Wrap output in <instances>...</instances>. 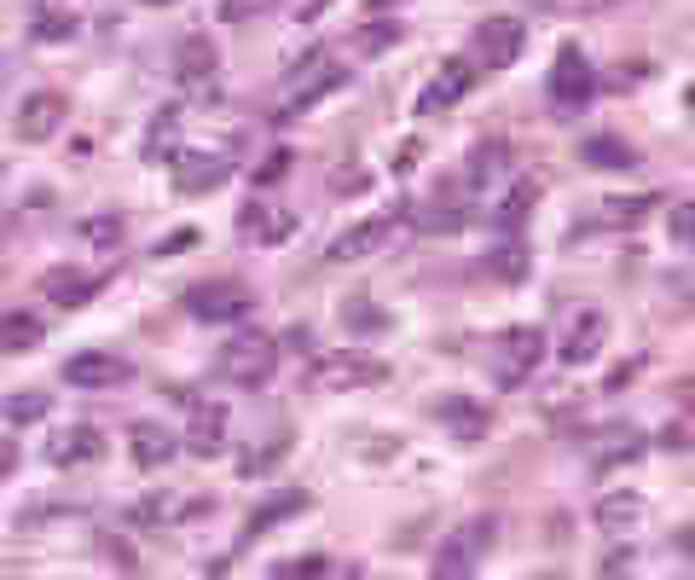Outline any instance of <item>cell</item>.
<instances>
[{
	"label": "cell",
	"mask_w": 695,
	"mask_h": 580,
	"mask_svg": "<svg viewBox=\"0 0 695 580\" xmlns=\"http://www.w3.org/2000/svg\"><path fill=\"white\" fill-rule=\"evenodd\" d=\"M285 174H290V151H273V157L255 169V186H278Z\"/></svg>",
	"instance_id": "cell-41"
},
{
	"label": "cell",
	"mask_w": 695,
	"mask_h": 580,
	"mask_svg": "<svg viewBox=\"0 0 695 580\" xmlns=\"http://www.w3.org/2000/svg\"><path fill=\"white\" fill-rule=\"evenodd\" d=\"M435 418H441L463 447L487 436V407H481L476 395H458V389H452V395H441V400H435Z\"/></svg>",
	"instance_id": "cell-15"
},
{
	"label": "cell",
	"mask_w": 695,
	"mask_h": 580,
	"mask_svg": "<svg viewBox=\"0 0 695 580\" xmlns=\"http://www.w3.org/2000/svg\"><path fill=\"white\" fill-rule=\"evenodd\" d=\"M249 308H255V296L238 279H209V285L186 291V314L203 319V325H232V319H244Z\"/></svg>",
	"instance_id": "cell-4"
},
{
	"label": "cell",
	"mask_w": 695,
	"mask_h": 580,
	"mask_svg": "<svg viewBox=\"0 0 695 580\" xmlns=\"http://www.w3.org/2000/svg\"><path fill=\"white\" fill-rule=\"evenodd\" d=\"M499 174H510V145L504 140H481L470 151V169H463V181L470 186H487V181H499Z\"/></svg>",
	"instance_id": "cell-24"
},
{
	"label": "cell",
	"mask_w": 695,
	"mask_h": 580,
	"mask_svg": "<svg viewBox=\"0 0 695 580\" xmlns=\"http://www.w3.org/2000/svg\"><path fill=\"white\" fill-rule=\"evenodd\" d=\"M377 384H389V366L366 360V355H330V360L314 366V389H330V395H343V389H377Z\"/></svg>",
	"instance_id": "cell-9"
},
{
	"label": "cell",
	"mask_w": 695,
	"mask_h": 580,
	"mask_svg": "<svg viewBox=\"0 0 695 580\" xmlns=\"http://www.w3.org/2000/svg\"><path fill=\"white\" fill-rule=\"evenodd\" d=\"M395 238H400V221L377 215V221H359V226H348V233H337L325 256L330 262H366V256H377V250H389Z\"/></svg>",
	"instance_id": "cell-10"
},
{
	"label": "cell",
	"mask_w": 695,
	"mask_h": 580,
	"mask_svg": "<svg viewBox=\"0 0 695 580\" xmlns=\"http://www.w3.org/2000/svg\"><path fill=\"white\" fill-rule=\"evenodd\" d=\"M343 82H348V70L325 59L319 70H307V75H301V82H290V99H285V111H278V122H296L301 111H314V105H319V99H330V93H337Z\"/></svg>",
	"instance_id": "cell-14"
},
{
	"label": "cell",
	"mask_w": 695,
	"mask_h": 580,
	"mask_svg": "<svg viewBox=\"0 0 695 580\" xmlns=\"http://www.w3.org/2000/svg\"><path fill=\"white\" fill-rule=\"evenodd\" d=\"M395 41H400V23L395 18H377V23H366V30L354 35L359 53H382V47H395Z\"/></svg>",
	"instance_id": "cell-32"
},
{
	"label": "cell",
	"mask_w": 695,
	"mask_h": 580,
	"mask_svg": "<svg viewBox=\"0 0 695 580\" xmlns=\"http://www.w3.org/2000/svg\"><path fill=\"white\" fill-rule=\"evenodd\" d=\"M75 35V18L59 12V7H41L35 12V41H70Z\"/></svg>",
	"instance_id": "cell-33"
},
{
	"label": "cell",
	"mask_w": 695,
	"mask_h": 580,
	"mask_svg": "<svg viewBox=\"0 0 695 580\" xmlns=\"http://www.w3.org/2000/svg\"><path fill=\"white\" fill-rule=\"evenodd\" d=\"M232 174V163L221 157V151H180V157L168 163V181L174 192H186V197H203V192H215L221 181Z\"/></svg>",
	"instance_id": "cell-11"
},
{
	"label": "cell",
	"mask_w": 695,
	"mask_h": 580,
	"mask_svg": "<svg viewBox=\"0 0 695 580\" xmlns=\"http://www.w3.org/2000/svg\"><path fill=\"white\" fill-rule=\"evenodd\" d=\"M35 418H47V395L41 389H12L7 395V424L23 430V424H35Z\"/></svg>",
	"instance_id": "cell-31"
},
{
	"label": "cell",
	"mask_w": 695,
	"mask_h": 580,
	"mask_svg": "<svg viewBox=\"0 0 695 580\" xmlns=\"http://www.w3.org/2000/svg\"><path fill=\"white\" fill-rule=\"evenodd\" d=\"M643 517H650V506H643L637 493H603V499H597V528H603V535H614V540L637 535Z\"/></svg>",
	"instance_id": "cell-19"
},
{
	"label": "cell",
	"mask_w": 695,
	"mask_h": 580,
	"mask_svg": "<svg viewBox=\"0 0 695 580\" xmlns=\"http://www.w3.org/2000/svg\"><path fill=\"white\" fill-rule=\"evenodd\" d=\"M661 447H666V452H684V447H689V430H684V424H666V430H661Z\"/></svg>",
	"instance_id": "cell-45"
},
{
	"label": "cell",
	"mask_w": 695,
	"mask_h": 580,
	"mask_svg": "<svg viewBox=\"0 0 695 580\" xmlns=\"http://www.w3.org/2000/svg\"><path fill=\"white\" fill-rule=\"evenodd\" d=\"M99 452H105V441H99L93 424H75V430H64L53 447H47V459H53L59 470H75V465H93Z\"/></svg>",
	"instance_id": "cell-21"
},
{
	"label": "cell",
	"mask_w": 695,
	"mask_h": 580,
	"mask_svg": "<svg viewBox=\"0 0 695 580\" xmlns=\"http://www.w3.org/2000/svg\"><path fill=\"white\" fill-rule=\"evenodd\" d=\"M215 372L226 377V384H238V389H262L267 377L278 372V343L273 337H232L221 355H215Z\"/></svg>",
	"instance_id": "cell-2"
},
{
	"label": "cell",
	"mask_w": 695,
	"mask_h": 580,
	"mask_svg": "<svg viewBox=\"0 0 695 580\" xmlns=\"http://www.w3.org/2000/svg\"><path fill=\"white\" fill-rule=\"evenodd\" d=\"M406 221H411V226H423V233H458V226L470 221V215H463L458 204H441V197H435V204H411Z\"/></svg>",
	"instance_id": "cell-28"
},
{
	"label": "cell",
	"mask_w": 695,
	"mask_h": 580,
	"mask_svg": "<svg viewBox=\"0 0 695 580\" xmlns=\"http://www.w3.org/2000/svg\"><path fill=\"white\" fill-rule=\"evenodd\" d=\"M389 7H400V0H366V12H389Z\"/></svg>",
	"instance_id": "cell-48"
},
{
	"label": "cell",
	"mask_w": 695,
	"mask_h": 580,
	"mask_svg": "<svg viewBox=\"0 0 695 580\" xmlns=\"http://www.w3.org/2000/svg\"><path fill=\"white\" fill-rule=\"evenodd\" d=\"M603 441H609V447H597V452H591V465H597V470H614V465H632V459H637V452H643V430H632V424H626V430H609Z\"/></svg>",
	"instance_id": "cell-27"
},
{
	"label": "cell",
	"mask_w": 695,
	"mask_h": 580,
	"mask_svg": "<svg viewBox=\"0 0 695 580\" xmlns=\"http://www.w3.org/2000/svg\"><path fill=\"white\" fill-rule=\"evenodd\" d=\"M82 238L99 244V250H116L122 244V215H88L82 221Z\"/></svg>",
	"instance_id": "cell-34"
},
{
	"label": "cell",
	"mask_w": 695,
	"mask_h": 580,
	"mask_svg": "<svg viewBox=\"0 0 695 580\" xmlns=\"http://www.w3.org/2000/svg\"><path fill=\"white\" fill-rule=\"evenodd\" d=\"M174 75H180V88H186L192 99H215V88H221V53H215V41H209V35H186V41H180Z\"/></svg>",
	"instance_id": "cell-5"
},
{
	"label": "cell",
	"mask_w": 695,
	"mask_h": 580,
	"mask_svg": "<svg viewBox=\"0 0 695 580\" xmlns=\"http://www.w3.org/2000/svg\"><path fill=\"white\" fill-rule=\"evenodd\" d=\"M343 325H348V332H382V314L371 308V296H354L343 308Z\"/></svg>",
	"instance_id": "cell-37"
},
{
	"label": "cell",
	"mask_w": 695,
	"mask_h": 580,
	"mask_svg": "<svg viewBox=\"0 0 695 580\" xmlns=\"http://www.w3.org/2000/svg\"><path fill=\"white\" fill-rule=\"evenodd\" d=\"M330 563L325 558H285V563H273V574L278 580H296V574H325Z\"/></svg>",
	"instance_id": "cell-42"
},
{
	"label": "cell",
	"mask_w": 695,
	"mask_h": 580,
	"mask_svg": "<svg viewBox=\"0 0 695 580\" xmlns=\"http://www.w3.org/2000/svg\"><path fill=\"white\" fill-rule=\"evenodd\" d=\"M580 163H591V169L614 174V169H637V151H632L621 134H591V140L580 145Z\"/></svg>",
	"instance_id": "cell-23"
},
{
	"label": "cell",
	"mask_w": 695,
	"mask_h": 580,
	"mask_svg": "<svg viewBox=\"0 0 695 580\" xmlns=\"http://www.w3.org/2000/svg\"><path fill=\"white\" fill-rule=\"evenodd\" d=\"M476 75H481V70H476L470 59H447V64H441V75H435V82L423 88V99H418V116H441V111H452L458 99L476 88Z\"/></svg>",
	"instance_id": "cell-12"
},
{
	"label": "cell",
	"mask_w": 695,
	"mask_h": 580,
	"mask_svg": "<svg viewBox=\"0 0 695 580\" xmlns=\"http://www.w3.org/2000/svg\"><path fill=\"white\" fill-rule=\"evenodd\" d=\"M522 41H528V30L517 18H504V12H493V18H481L476 23V64L493 75V70H510L517 64V53H522Z\"/></svg>",
	"instance_id": "cell-6"
},
{
	"label": "cell",
	"mask_w": 695,
	"mask_h": 580,
	"mask_svg": "<svg viewBox=\"0 0 695 580\" xmlns=\"http://www.w3.org/2000/svg\"><path fill=\"white\" fill-rule=\"evenodd\" d=\"M221 447H226V407H192L186 452H192V459H215Z\"/></svg>",
	"instance_id": "cell-22"
},
{
	"label": "cell",
	"mask_w": 695,
	"mask_h": 580,
	"mask_svg": "<svg viewBox=\"0 0 695 580\" xmlns=\"http://www.w3.org/2000/svg\"><path fill=\"white\" fill-rule=\"evenodd\" d=\"M603 569H609V574H614V569H632V551H609Z\"/></svg>",
	"instance_id": "cell-47"
},
{
	"label": "cell",
	"mask_w": 695,
	"mask_h": 580,
	"mask_svg": "<svg viewBox=\"0 0 695 580\" xmlns=\"http://www.w3.org/2000/svg\"><path fill=\"white\" fill-rule=\"evenodd\" d=\"M238 233L255 238V244H285V238L296 233V215H290V210H273V204H249V210L238 215Z\"/></svg>",
	"instance_id": "cell-20"
},
{
	"label": "cell",
	"mask_w": 695,
	"mask_h": 580,
	"mask_svg": "<svg viewBox=\"0 0 695 580\" xmlns=\"http://www.w3.org/2000/svg\"><path fill=\"white\" fill-rule=\"evenodd\" d=\"M655 210V197L643 192V197H609L603 204V221H637V215H650Z\"/></svg>",
	"instance_id": "cell-39"
},
{
	"label": "cell",
	"mask_w": 695,
	"mask_h": 580,
	"mask_svg": "<svg viewBox=\"0 0 695 580\" xmlns=\"http://www.w3.org/2000/svg\"><path fill=\"white\" fill-rule=\"evenodd\" d=\"M539 12H551V18H585V12H603L609 0H533Z\"/></svg>",
	"instance_id": "cell-40"
},
{
	"label": "cell",
	"mask_w": 695,
	"mask_h": 580,
	"mask_svg": "<svg viewBox=\"0 0 695 580\" xmlns=\"http://www.w3.org/2000/svg\"><path fill=\"white\" fill-rule=\"evenodd\" d=\"M591 93H597V75H591V59H585L580 47L569 41V47L556 53V70H551V105H556V111H580Z\"/></svg>",
	"instance_id": "cell-8"
},
{
	"label": "cell",
	"mask_w": 695,
	"mask_h": 580,
	"mask_svg": "<svg viewBox=\"0 0 695 580\" xmlns=\"http://www.w3.org/2000/svg\"><path fill=\"white\" fill-rule=\"evenodd\" d=\"M684 105H689V111H695V82H689V88H684Z\"/></svg>",
	"instance_id": "cell-49"
},
{
	"label": "cell",
	"mask_w": 695,
	"mask_h": 580,
	"mask_svg": "<svg viewBox=\"0 0 695 580\" xmlns=\"http://www.w3.org/2000/svg\"><path fill=\"white\" fill-rule=\"evenodd\" d=\"M140 7H174V0H140Z\"/></svg>",
	"instance_id": "cell-50"
},
{
	"label": "cell",
	"mask_w": 695,
	"mask_h": 580,
	"mask_svg": "<svg viewBox=\"0 0 695 580\" xmlns=\"http://www.w3.org/2000/svg\"><path fill=\"white\" fill-rule=\"evenodd\" d=\"M99 285H105V279H93V273H75V267H47V273H41V296L59 302V308H82V302L99 296Z\"/></svg>",
	"instance_id": "cell-17"
},
{
	"label": "cell",
	"mask_w": 695,
	"mask_h": 580,
	"mask_svg": "<svg viewBox=\"0 0 695 580\" xmlns=\"http://www.w3.org/2000/svg\"><path fill=\"white\" fill-rule=\"evenodd\" d=\"M0 343H7V355H23V348H35V343H41V319L23 314V308H12L7 319H0Z\"/></svg>",
	"instance_id": "cell-29"
},
{
	"label": "cell",
	"mask_w": 695,
	"mask_h": 580,
	"mask_svg": "<svg viewBox=\"0 0 695 580\" xmlns=\"http://www.w3.org/2000/svg\"><path fill=\"white\" fill-rule=\"evenodd\" d=\"M487 267H493V279H504V285H517V279H528V250L517 244V233H504V244L487 256Z\"/></svg>",
	"instance_id": "cell-30"
},
{
	"label": "cell",
	"mask_w": 695,
	"mask_h": 580,
	"mask_svg": "<svg viewBox=\"0 0 695 580\" xmlns=\"http://www.w3.org/2000/svg\"><path fill=\"white\" fill-rule=\"evenodd\" d=\"M603 337H609V319L597 308H585L569 319V337H562V360L569 366H585V360H597L603 355Z\"/></svg>",
	"instance_id": "cell-16"
},
{
	"label": "cell",
	"mask_w": 695,
	"mask_h": 580,
	"mask_svg": "<svg viewBox=\"0 0 695 580\" xmlns=\"http://www.w3.org/2000/svg\"><path fill=\"white\" fill-rule=\"evenodd\" d=\"M493 540H499V517H470V522L458 528V535H447L441 551H435V574H441V580L476 574L481 551H493Z\"/></svg>",
	"instance_id": "cell-3"
},
{
	"label": "cell",
	"mask_w": 695,
	"mask_h": 580,
	"mask_svg": "<svg viewBox=\"0 0 695 580\" xmlns=\"http://www.w3.org/2000/svg\"><path fill=\"white\" fill-rule=\"evenodd\" d=\"M278 7V0H221V23H255L267 18Z\"/></svg>",
	"instance_id": "cell-36"
},
{
	"label": "cell",
	"mask_w": 695,
	"mask_h": 580,
	"mask_svg": "<svg viewBox=\"0 0 695 580\" xmlns=\"http://www.w3.org/2000/svg\"><path fill=\"white\" fill-rule=\"evenodd\" d=\"M296 511H307V493L301 488H290V493H278L273 506H262V511H249V522H244V540H255V535H267L273 522H285V517H296Z\"/></svg>",
	"instance_id": "cell-26"
},
{
	"label": "cell",
	"mask_w": 695,
	"mask_h": 580,
	"mask_svg": "<svg viewBox=\"0 0 695 580\" xmlns=\"http://www.w3.org/2000/svg\"><path fill=\"white\" fill-rule=\"evenodd\" d=\"M134 377V360H122L116 348H82L64 360V384L70 389H116Z\"/></svg>",
	"instance_id": "cell-7"
},
{
	"label": "cell",
	"mask_w": 695,
	"mask_h": 580,
	"mask_svg": "<svg viewBox=\"0 0 695 580\" xmlns=\"http://www.w3.org/2000/svg\"><path fill=\"white\" fill-rule=\"evenodd\" d=\"M59 122H64V99H59V93H30V99L18 105V116H12V134H18L23 145H41V140L59 134Z\"/></svg>",
	"instance_id": "cell-13"
},
{
	"label": "cell",
	"mask_w": 695,
	"mask_h": 580,
	"mask_svg": "<svg viewBox=\"0 0 695 580\" xmlns=\"http://www.w3.org/2000/svg\"><path fill=\"white\" fill-rule=\"evenodd\" d=\"M539 360H545V332H539V325H510V332H499V343L487 348V366H493L499 389H522L539 372Z\"/></svg>",
	"instance_id": "cell-1"
},
{
	"label": "cell",
	"mask_w": 695,
	"mask_h": 580,
	"mask_svg": "<svg viewBox=\"0 0 695 580\" xmlns=\"http://www.w3.org/2000/svg\"><path fill=\"white\" fill-rule=\"evenodd\" d=\"M533 204H539V181H517L504 192V204L493 210V226H499V233H522V221H528Z\"/></svg>",
	"instance_id": "cell-25"
},
{
	"label": "cell",
	"mask_w": 695,
	"mask_h": 580,
	"mask_svg": "<svg viewBox=\"0 0 695 580\" xmlns=\"http://www.w3.org/2000/svg\"><path fill=\"white\" fill-rule=\"evenodd\" d=\"M180 134V111H157V122H151V134H145V157H157L163 145H174Z\"/></svg>",
	"instance_id": "cell-38"
},
{
	"label": "cell",
	"mask_w": 695,
	"mask_h": 580,
	"mask_svg": "<svg viewBox=\"0 0 695 580\" xmlns=\"http://www.w3.org/2000/svg\"><path fill=\"white\" fill-rule=\"evenodd\" d=\"M186 244H197L192 226H186V233H174V238H163V244H157V256H174V250H186Z\"/></svg>",
	"instance_id": "cell-46"
},
{
	"label": "cell",
	"mask_w": 695,
	"mask_h": 580,
	"mask_svg": "<svg viewBox=\"0 0 695 580\" xmlns=\"http://www.w3.org/2000/svg\"><path fill=\"white\" fill-rule=\"evenodd\" d=\"M666 226H673V238H678V244H695V204H673Z\"/></svg>",
	"instance_id": "cell-43"
},
{
	"label": "cell",
	"mask_w": 695,
	"mask_h": 580,
	"mask_svg": "<svg viewBox=\"0 0 695 580\" xmlns=\"http://www.w3.org/2000/svg\"><path fill=\"white\" fill-rule=\"evenodd\" d=\"M285 452H290V436H273L262 452H244V476H267L278 459H285Z\"/></svg>",
	"instance_id": "cell-35"
},
{
	"label": "cell",
	"mask_w": 695,
	"mask_h": 580,
	"mask_svg": "<svg viewBox=\"0 0 695 580\" xmlns=\"http://www.w3.org/2000/svg\"><path fill=\"white\" fill-rule=\"evenodd\" d=\"M127 452H134V465L140 470H163L168 459H174V452H180V441L163 430V424H134V430H127Z\"/></svg>",
	"instance_id": "cell-18"
},
{
	"label": "cell",
	"mask_w": 695,
	"mask_h": 580,
	"mask_svg": "<svg viewBox=\"0 0 695 580\" xmlns=\"http://www.w3.org/2000/svg\"><path fill=\"white\" fill-rule=\"evenodd\" d=\"M325 7H330V0H290V18H296V23H314Z\"/></svg>",
	"instance_id": "cell-44"
}]
</instances>
